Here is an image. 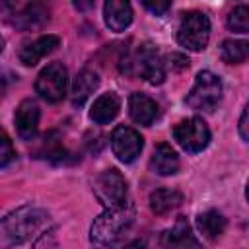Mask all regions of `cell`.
I'll return each mask as SVG.
<instances>
[{"label": "cell", "instance_id": "obj_23", "mask_svg": "<svg viewBox=\"0 0 249 249\" xmlns=\"http://www.w3.org/2000/svg\"><path fill=\"white\" fill-rule=\"evenodd\" d=\"M140 2L148 12H152L156 16H163L171 8V0H140Z\"/></svg>", "mask_w": 249, "mask_h": 249}, {"label": "cell", "instance_id": "obj_14", "mask_svg": "<svg viewBox=\"0 0 249 249\" xmlns=\"http://www.w3.org/2000/svg\"><path fill=\"white\" fill-rule=\"evenodd\" d=\"M119 109H121V99L117 93L113 91H107L103 95H99L93 105H91V111H89V117L93 123L97 124H107L111 123L117 115H119Z\"/></svg>", "mask_w": 249, "mask_h": 249}, {"label": "cell", "instance_id": "obj_2", "mask_svg": "<svg viewBox=\"0 0 249 249\" xmlns=\"http://www.w3.org/2000/svg\"><path fill=\"white\" fill-rule=\"evenodd\" d=\"M132 222H134V206L128 202H124L123 206L105 208V212L99 214L91 224L89 237L97 245L117 243L124 235V231H128Z\"/></svg>", "mask_w": 249, "mask_h": 249}, {"label": "cell", "instance_id": "obj_16", "mask_svg": "<svg viewBox=\"0 0 249 249\" xmlns=\"http://www.w3.org/2000/svg\"><path fill=\"white\" fill-rule=\"evenodd\" d=\"M49 19V6L43 0H31L21 12L16 14L14 23L19 29H35L41 27Z\"/></svg>", "mask_w": 249, "mask_h": 249}, {"label": "cell", "instance_id": "obj_27", "mask_svg": "<svg viewBox=\"0 0 249 249\" xmlns=\"http://www.w3.org/2000/svg\"><path fill=\"white\" fill-rule=\"evenodd\" d=\"M72 4L78 12H88L93 6V0H72Z\"/></svg>", "mask_w": 249, "mask_h": 249}, {"label": "cell", "instance_id": "obj_19", "mask_svg": "<svg viewBox=\"0 0 249 249\" xmlns=\"http://www.w3.org/2000/svg\"><path fill=\"white\" fill-rule=\"evenodd\" d=\"M99 86V78L95 72L91 70H82L72 84V103L74 105H82Z\"/></svg>", "mask_w": 249, "mask_h": 249}, {"label": "cell", "instance_id": "obj_10", "mask_svg": "<svg viewBox=\"0 0 249 249\" xmlns=\"http://www.w3.org/2000/svg\"><path fill=\"white\" fill-rule=\"evenodd\" d=\"M39 105L33 99H23L19 107L16 109V128L19 138L31 140L37 134L39 128Z\"/></svg>", "mask_w": 249, "mask_h": 249}, {"label": "cell", "instance_id": "obj_20", "mask_svg": "<svg viewBox=\"0 0 249 249\" xmlns=\"http://www.w3.org/2000/svg\"><path fill=\"white\" fill-rule=\"evenodd\" d=\"M196 228L206 239H216L226 230V218L216 210H206L196 216Z\"/></svg>", "mask_w": 249, "mask_h": 249}, {"label": "cell", "instance_id": "obj_28", "mask_svg": "<svg viewBox=\"0 0 249 249\" xmlns=\"http://www.w3.org/2000/svg\"><path fill=\"white\" fill-rule=\"evenodd\" d=\"M245 195H247V198H249V183H247V189H245Z\"/></svg>", "mask_w": 249, "mask_h": 249}, {"label": "cell", "instance_id": "obj_13", "mask_svg": "<svg viewBox=\"0 0 249 249\" xmlns=\"http://www.w3.org/2000/svg\"><path fill=\"white\" fill-rule=\"evenodd\" d=\"M58 43H60V39L56 35H43V37L35 39L33 43L25 45L19 51V60L25 66H35L43 56H47L49 53H53L58 47Z\"/></svg>", "mask_w": 249, "mask_h": 249}, {"label": "cell", "instance_id": "obj_25", "mask_svg": "<svg viewBox=\"0 0 249 249\" xmlns=\"http://www.w3.org/2000/svg\"><path fill=\"white\" fill-rule=\"evenodd\" d=\"M239 136L249 142V103L245 105V109L239 117Z\"/></svg>", "mask_w": 249, "mask_h": 249}, {"label": "cell", "instance_id": "obj_21", "mask_svg": "<svg viewBox=\"0 0 249 249\" xmlns=\"http://www.w3.org/2000/svg\"><path fill=\"white\" fill-rule=\"evenodd\" d=\"M220 56L228 64H241L249 58V41L243 39H226L220 47Z\"/></svg>", "mask_w": 249, "mask_h": 249}, {"label": "cell", "instance_id": "obj_22", "mask_svg": "<svg viewBox=\"0 0 249 249\" xmlns=\"http://www.w3.org/2000/svg\"><path fill=\"white\" fill-rule=\"evenodd\" d=\"M228 27L235 33H249V4L237 6L228 16Z\"/></svg>", "mask_w": 249, "mask_h": 249}, {"label": "cell", "instance_id": "obj_15", "mask_svg": "<svg viewBox=\"0 0 249 249\" xmlns=\"http://www.w3.org/2000/svg\"><path fill=\"white\" fill-rule=\"evenodd\" d=\"M150 167L158 175H173L179 171V156L169 144H158L150 158Z\"/></svg>", "mask_w": 249, "mask_h": 249}, {"label": "cell", "instance_id": "obj_7", "mask_svg": "<svg viewBox=\"0 0 249 249\" xmlns=\"http://www.w3.org/2000/svg\"><path fill=\"white\" fill-rule=\"evenodd\" d=\"M93 193L97 196V200L105 206V208H115V206H123L126 202V181L124 177L115 169H105L93 185Z\"/></svg>", "mask_w": 249, "mask_h": 249}, {"label": "cell", "instance_id": "obj_17", "mask_svg": "<svg viewBox=\"0 0 249 249\" xmlns=\"http://www.w3.org/2000/svg\"><path fill=\"white\" fill-rule=\"evenodd\" d=\"M161 245L183 249V247H198V241L191 233V226L187 224V220L183 216H179L175 226L161 233Z\"/></svg>", "mask_w": 249, "mask_h": 249}, {"label": "cell", "instance_id": "obj_12", "mask_svg": "<svg viewBox=\"0 0 249 249\" xmlns=\"http://www.w3.org/2000/svg\"><path fill=\"white\" fill-rule=\"evenodd\" d=\"M128 115L134 123L142 126H150L158 117V105L152 97L144 93H132L128 97Z\"/></svg>", "mask_w": 249, "mask_h": 249}, {"label": "cell", "instance_id": "obj_9", "mask_svg": "<svg viewBox=\"0 0 249 249\" xmlns=\"http://www.w3.org/2000/svg\"><path fill=\"white\" fill-rule=\"evenodd\" d=\"M142 146H144V140H142L140 132H136L130 126L119 124L111 132V150L117 156V160L123 161V163L134 161L140 156Z\"/></svg>", "mask_w": 249, "mask_h": 249}, {"label": "cell", "instance_id": "obj_8", "mask_svg": "<svg viewBox=\"0 0 249 249\" xmlns=\"http://www.w3.org/2000/svg\"><path fill=\"white\" fill-rule=\"evenodd\" d=\"M173 138L177 140V144L195 154V152H200L208 146L210 142V130L206 126V123L198 117H189V119H183L181 123L175 124L173 128Z\"/></svg>", "mask_w": 249, "mask_h": 249}, {"label": "cell", "instance_id": "obj_6", "mask_svg": "<svg viewBox=\"0 0 249 249\" xmlns=\"http://www.w3.org/2000/svg\"><path fill=\"white\" fill-rule=\"evenodd\" d=\"M66 84H68V72L62 62H51L47 68H43L35 80V91L39 97H43L49 103H58L66 95Z\"/></svg>", "mask_w": 249, "mask_h": 249}, {"label": "cell", "instance_id": "obj_3", "mask_svg": "<svg viewBox=\"0 0 249 249\" xmlns=\"http://www.w3.org/2000/svg\"><path fill=\"white\" fill-rule=\"evenodd\" d=\"M126 74H138L150 84H161L165 80V64L158 53V49L150 43L138 47L134 56H128L121 68Z\"/></svg>", "mask_w": 249, "mask_h": 249}, {"label": "cell", "instance_id": "obj_26", "mask_svg": "<svg viewBox=\"0 0 249 249\" xmlns=\"http://www.w3.org/2000/svg\"><path fill=\"white\" fill-rule=\"evenodd\" d=\"M169 64H171V68L181 70V68H187V66H189V58L183 56V54L173 53V54H169Z\"/></svg>", "mask_w": 249, "mask_h": 249}, {"label": "cell", "instance_id": "obj_18", "mask_svg": "<svg viewBox=\"0 0 249 249\" xmlns=\"http://www.w3.org/2000/svg\"><path fill=\"white\" fill-rule=\"evenodd\" d=\"M183 202V195L175 189H158L150 195V208L154 214L163 216Z\"/></svg>", "mask_w": 249, "mask_h": 249}, {"label": "cell", "instance_id": "obj_24", "mask_svg": "<svg viewBox=\"0 0 249 249\" xmlns=\"http://www.w3.org/2000/svg\"><path fill=\"white\" fill-rule=\"evenodd\" d=\"M16 158V152H14V148H12V142H10V138L4 134L2 136V152H0V165L2 167H6L12 160Z\"/></svg>", "mask_w": 249, "mask_h": 249}, {"label": "cell", "instance_id": "obj_5", "mask_svg": "<svg viewBox=\"0 0 249 249\" xmlns=\"http://www.w3.org/2000/svg\"><path fill=\"white\" fill-rule=\"evenodd\" d=\"M210 39V19L202 12H189L183 16L179 29H177V41L181 47L189 51H202L208 45Z\"/></svg>", "mask_w": 249, "mask_h": 249}, {"label": "cell", "instance_id": "obj_1", "mask_svg": "<svg viewBox=\"0 0 249 249\" xmlns=\"http://www.w3.org/2000/svg\"><path fill=\"white\" fill-rule=\"evenodd\" d=\"M49 214L37 206H21L2 220V233L12 245L31 241L33 235L45 233Z\"/></svg>", "mask_w": 249, "mask_h": 249}, {"label": "cell", "instance_id": "obj_4", "mask_svg": "<svg viewBox=\"0 0 249 249\" xmlns=\"http://www.w3.org/2000/svg\"><path fill=\"white\" fill-rule=\"evenodd\" d=\"M222 97V82L216 74L202 70L196 74V80L191 88V91L187 93V105L195 111H202V113H210L214 111V107L218 105Z\"/></svg>", "mask_w": 249, "mask_h": 249}, {"label": "cell", "instance_id": "obj_11", "mask_svg": "<svg viewBox=\"0 0 249 249\" xmlns=\"http://www.w3.org/2000/svg\"><path fill=\"white\" fill-rule=\"evenodd\" d=\"M103 18H105V25L111 31H117V33L124 31L132 21L130 0H105Z\"/></svg>", "mask_w": 249, "mask_h": 249}]
</instances>
